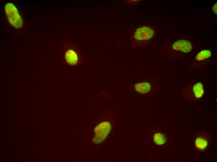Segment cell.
<instances>
[{
	"mask_svg": "<svg viewBox=\"0 0 217 162\" xmlns=\"http://www.w3.org/2000/svg\"><path fill=\"white\" fill-rule=\"evenodd\" d=\"M154 141L157 145H161L164 144L166 141V138L163 134L160 133H157L154 136Z\"/></svg>",
	"mask_w": 217,
	"mask_h": 162,
	"instance_id": "obj_10",
	"label": "cell"
},
{
	"mask_svg": "<svg viewBox=\"0 0 217 162\" xmlns=\"http://www.w3.org/2000/svg\"><path fill=\"white\" fill-rule=\"evenodd\" d=\"M65 58L68 63L72 65L76 64L78 60L76 53L74 51L70 50H68L66 53Z\"/></svg>",
	"mask_w": 217,
	"mask_h": 162,
	"instance_id": "obj_8",
	"label": "cell"
},
{
	"mask_svg": "<svg viewBox=\"0 0 217 162\" xmlns=\"http://www.w3.org/2000/svg\"><path fill=\"white\" fill-rule=\"evenodd\" d=\"M211 55L210 50H204L200 51L196 55L195 59L198 61H201L209 58Z\"/></svg>",
	"mask_w": 217,
	"mask_h": 162,
	"instance_id": "obj_9",
	"label": "cell"
},
{
	"mask_svg": "<svg viewBox=\"0 0 217 162\" xmlns=\"http://www.w3.org/2000/svg\"><path fill=\"white\" fill-rule=\"evenodd\" d=\"M212 10L215 14H217V3L214 5Z\"/></svg>",
	"mask_w": 217,
	"mask_h": 162,
	"instance_id": "obj_11",
	"label": "cell"
},
{
	"mask_svg": "<svg viewBox=\"0 0 217 162\" xmlns=\"http://www.w3.org/2000/svg\"><path fill=\"white\" fill-rule=\"evenodd\" d=\"M154 34V31L152 28L147 26H140L133 31L131 39L135 45L141 46L145 41L151 39Z\"/></svg>",
	"mask_w": 217,
	"mask_h": 162,
	"instance_id": "obj_2",
	"label": "cell"
},
{
	"mask_svg": "<svg viewBox=\"0 0 217 162\" xmlns=\"http://www.w3.org/2000/svg\"><path fill=\"white\" fill-rule=\"evenodd\" d=\"M209 141V136L208 134L204 131L198 133L195 137V144L197 149L204 150L207 147Z\"/></svg>",
	"mask_w": 217,
	"mask_h": 162,
	"instance_id": "obj_6",
	"label": "cell"
},
{
	"mask_svg": "<svg viewBox=\"0 0 217 162\" xmlns=\"http://www.w3.org/2000/svg\"><path fill=\"white\" fill-rule=\"evenodd\" d=\"M5 13L10 24L17 28H20L23 25V20L15 6L11 3L5 6Z\"/></svg>",
	"mask_w": 217,
	"mask_h": 162,
	"instance_id": "obj_4",
	"label": "cell"
},
{
	"mask_svg": "<svg viewBox=\"0 0 217 162\" xmlns=\"http://www.w3.org/2000/svg\"><path fill=\"white\" fill-rule=\"evenodd\" d=\"M172 48L174 50L180 51L184 53H188L192 49L191 43L185 40H180L176 41L172 45Z\"/></svg>",
	"mask_w": 217,
	"mask_h": 162,
	"instance_id": "obj_7",
	"label": "cell"
},
{
	"mask_svg": "<svg viewBox=\"0 0 217 162\" xmlns=\"http://www.w3.org/2000/svg\"><path fill=\"white\" fill-rule=\"evenodd\" d=\"M110 129V124L108 122H103L97 125L94 130L95 136L93 139V143L97 144L103 141L107 136Z\"/></svg>",
	"mask_w": 217,
	"mask_h": 162,
	"instance_id": "obj_5",
	"label": "cell"
},
{
	"mask_svg": "<svg viewBox=\"0 0 217 162\" xmlns=\"http://www.w3.org/2000/svg\"><path fill=\"white\" fill-rule=\"evenodd\" d=\"M204 93L202 84L197 82L191 84L185 87L182 95L187 100L195 102L199 99Z\"/></svg>",
	"mask_w": 217,
	"mask_h": 162,
	"instance_id": "obj_3",
	"label": "cell"
},
{
	"mask_svg": "<svg viewBox=\"0 0 217 162\" xmlns=\"http://www.w3.org/2000/svg\"><path fill=\"white\" fill-rule=\"evenodd\" d=\"M127 86L137 93L147 94L158 88L160 84L159 82L155 79L147 78L135 79L133 83Z\"/></svg>",
	"mask_w": 217,
	"mask_h": 162,
	"instance_id": "obj_1",
	"label": "cell"
}]
</instances>
